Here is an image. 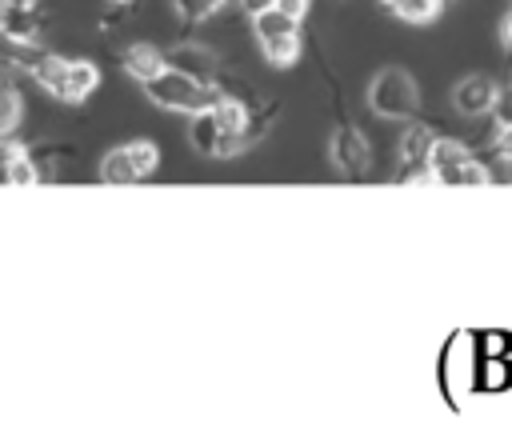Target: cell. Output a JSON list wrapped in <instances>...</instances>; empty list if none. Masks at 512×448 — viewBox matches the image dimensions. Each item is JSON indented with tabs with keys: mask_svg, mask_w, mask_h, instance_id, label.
<instances>
[{
	"mask_svg": "<svg viewBox=\"0 0 512 448\" xmlns=\"http://www.w3.org/2000/svg\"><path fill=\"white\" fill-rule=\"evenodd\" d=\"M28 76L48 96H56L64 104H80L100 88V68L92 60H76V56H60V52H44Z\"/></svg>",
	"mask_w": 512,
	"mask_h": 448,
	"instance_id": "obj_1",
	"label": "cell"
},
{
	"mask_svg": "<svg viewBox=\"0 0 512 448\" xmlns=\"http://www.w3.org/2000/svg\"><path fill=\"white\" fill-rule=\"evenodd\" d=\"M140 88H144V96H148L156 108H168V112H184V116H192V112H204V108H212V104L220 100L216 84L192 80L188 72H176V68H168V64H164L156 76H148Z\"/></svg>",
	"mask_w": 512,
	"mask_h": 448,
	"instance_id": "obj_2",
	"label": "cell"
},
{
	"mask_svg": "<svg viewBox=\"0 0 512 448\" xmlns=\"http://www.w3.org/2000/svg\"><path fill=\"white\" fill-rule=\"evenodd\" d=\"M368 108L380 120H412L420 108V88L412 80V72L404 68H380L368 84Z\"/></svg>",
	"mask_w": 512,
	"mask_h": 448,
	"instance_id": "obj_3",
	"label": "cell"
},
{
	"mask_svg": "<svg viewBox=\"0 0 512 448\" xmlns=\"http://www.w3.org/2000/svg\"><path fill=\"white\" fill-rule=\"evenodd\" d=\"M252 36H256V44H260V52H264L268 64L292 68V64L300 60V48H304V44H300V20L284 16L280 8L256 12V16H252Z\"/></svg>",
	"mask_w": 512,
	"mask_h": 448,
	"instance_id": "obj_4",
	"label": "cell"
},
{
	"mask_svg": "<svg viewBox=\"0 0 512 448\" xmlns=\"http://www.w3.org/2000/svg\"><path fill=\"white\" fill-rule=\"evenodd\" d=\"M328 152H332V168H336L340 180L360 184V180L372 176V144H368V136H364L360 128L340 124V128L332 132V148H328Z\"/></svg>",
	"mask_w": 512,
	"mask_h": 448,
	"instance_id": "obj_5",
	"label": "cell"
},
{
	"mask_svg": "<svg viewBox=\"0 0 512 448\" xmlns=\"http://www.w3.org/2000/svg\"><path fill=\"white\" fill-rule=\"evenodd\" d=\"M164 64L176 72H188L192 80H204V84H212L220 72V56L200 40H180V44L164 48Z\"/></svg>",
	"mask_w": 512,
	"mask_h": 448,
	"instance_id": "obj_6",
	"label": "cell"
},
{
	"mask_svg": "<svg viewBox=\"0 0 512 448\" xmlns=\"http://www.w3.org/2000/svg\"><path fill=\"white\" fill-rule=\"evenodd\" d=\"M188 144H192L200 156H208V160H232V156H236V152H232V140H228V132L216 124L212 108L188 116Z\"/></svg>",
	"mask_w": 512,
	"mask_h": 448,
	"instance_id": "obj_7",
	"label": "cell"
},
{
	"mask_svg": "<svg viewBox=\"0 0 512 448\" xmlns=\"http://www.w3.org/2000/svg\"><path fill=\"white\" fill-rule=\"evenodd\" d=\"M496 88H500V84H496L492 76L472 72V76H464V80L452 88V108H456L460 116H488Z\"/></svg>",
	"mask_w": 512,
	"mask_h": 448,
	"instance_id": "obj_8",
	"label": "cell"
},
{
	"mask_svg": "<svg viewBox=\"0 0 512 448\" xmlns=\"http://www.w3.org/2000/svg\"><path fill=\"white\" fill-rule=\"evenodd\" d=\"M432 140H436L432 124H424V120H412V124L400 132V140H396V156H400V168H428V148H432Z\"/></svg>",
	"mask_w": 512,
	"mask_h": 448,
	"instance_id": "obj_9",
	"label": "cell"
},
{
	"mask_svg": "<svg viewBox=\"0 0 512 448\" xmlns=\"http://www.w3.org/2000/svg\"><path fill=\"white\" fill-rule=\"evenodd\" d=\"M120 68L132 76V80H148V76H156L160 68H164V52L156 48V44H128V48H120Z\"/></svg>",
	"mask_w": 512,
	"mask_h": 448,
	"instance_id": "obj_10",
	"label": "cell"
},
{
	"mask_svg": "<svg viewBox=\"0 0 512 448\" xmlns=\"http://www.w3.org/2000/svg\"><path fill=\"white\" fill-rule=\"evenodd\" d=\"M24 120V96L8 72H0V140H12Z\"/></svg>",
	"mask_w": 512,
	"mask_h": 448,
	"instance_id": "obj_11",
	"label": "cell"
},
{
	"mask_svg": "<svg viewBox=\"0 0 512 448\" xmlns=\"http://www.w3.org/2000/svg\"><path fill=\"white\" fill-rule=\"evenodd\" d=\"M492 180H496V172L480 156H472V160H464V164H456V168L436 176V184H448V188H484Z\"/></svg>",
	"mask_w": 512,
	"mask_h": 448,
	"instance_id": "obj_12",
	"label": "cell"
},
{
	"mask_svg": "<svg viewBox=\"0 0 512 448\" xmlns=\"http://www.w3.org/2000/svg\"><path fill=\"white\" fill-rule=\"evenodd\" d=\"M464 160H472V148H468L464 140L436 136L432 148H428V168H432V176H440V172H448V168H456V164H464Z\"/></svg>",
	"mask_w": 512,
	"mask_h": 448,
	"instance_id": "obj_13",
	"label": "cell"
},
{
	"mask_svg": "<svg viewBox=\"0 0 512 448\" xmlns=\"http://www.w3.org/2000/svg\"><path fill=\"white\" fill-rule=\"evenodd\" d=\"M100 180H104V184H136V180H140V172H136V160H132L128 144H120V148L104 152V160H100Z\"/></svg>",
	"mask_w": 512,
	"mask_h": 448,
	"instance_id": "obj_14",
	"label": "cell"
},
{
	"mask_svg": "<svg viewBox=\"0 0 512 448\" xmlns=\"http://www.w3.org/2000/svg\"><path fill=\"white\" fill-rule=\"evenodd\" d=\"M392 16H400V20H408V24H428V20H436L440 12H444V4L448 0H380Z\"/></svg>",
	"mask_w": 512,
	"mask_h": 448,
	"instance_id": "obj_15",
	"label": "cell"
},
{
	"mask_svg": "<svg viewBox=\"0 0 512 448\" xmlns=\"http://www.w3.org/2000/svg\"><path fill=\"white\" fill-rule=\"evenodd\" d=\"M224 4H228V0H172L176 16H180L184 24H204V20H212Z\"/></svg>",
	"mask_w": 512,
	"mask_h": 448,
	"instance_id": "obj_16",
	"label": "cell"
},
{
	"mask_svg": "<svg viewBox=\"0 0 512 448\" xmlns=\"http://www.w3.org/2000/svg\"><path fill=\"white\" fill-rule=\"evenodd\" d=\"M488 116L496 120V128H508V124H512V84L496 88V96H492V108H488Z\"/></svg>",
	"mask_w": 512,
	"mask_h": 448,
	"instance_id": "obj_17",
	"label": "cell"
},
{
	"mask_svg": "<svg viewBox=\"0 0 512 448\" xmlns=\"http://www.w3.org/2000/svg\"><path fill=\"white\" fill-rule=\"evenodd\" d=\"M272 8H280L284 16H292V20L304 24V16L312 12V0H272Z\"/></svg>",
	"mask_w": 512,
	"mask_h": 448,
	"instance_id": "obj_18",
	"label": "cell"
},
{
	"mask_svg": "<svg viewBox=\"0 0 512 448\" xmlns=\"http://www.w3.org/2000/svg\"><path fill=\"white\" fill-rule=\"evenodd\" d=\"M492 152H496L500 160H512V124H508V128H496V136H492Z\"/></svg>",
	"mask_w": 512,
	"mask_h": 448,
	"instance_id": "obj_19",
	"label": "cell"
},
{
	"mask_svg": "<svg viewBox=\"0 0 512 448\" xmlns=\"http://www.w3.org/2000/svg\"><path fill=\"white\" fill-rule=\"evenodd\" d=\"M496 36H500V44H504V48L512 52V8H508V12L500 16V28H496Z\"/></svg>",
	"mask_w": 512,
	"mask_h": 448,
	"instance_id": "obj_20",
	"label": "cell"
},
{
	"mask_svg": "<svg viewBox=\"0 0 512 448\" xmlns=\"http://www.w3.org/2000/svg\"><path fill=\"white\" fill-rule=\"evenodd\" d=\"M236 4H240V12H244V16H256V12L272 8V0H236Z\"/></svg>",
	"mask_w": 512,
	"mask_h": 448,
	"instance_id": "obj_21",
	"label": "cell"
},
{
	"mask_svg": "<svg viewBox=\"0 0 512 448\" xmlns=\"http://www.w3.org/2000/svg\"><path fill=\"white\" fill-rule=\"evenodd\" d=\"M8 156H12V140H0V184H8Z\"/></svg>",
	"mask_w": 512,
	"mask_h": 448,
	"instance_id": "obj_22",
	"label": "cell"
},
{
	"mask_svg": "<svg viewBox=\"0 0 512 448\" xmlns=\"http://www.w3.org/2000/svg\"><path fill=\"white\" fill-rule=\"evenodd\" d=\"M8 4H16V8H36L40 0H8Z\"/></svg>",
	"mask_w": 512,
	"mask_h": 448,
	"instance_id": "obj_23",
	"label": "cell"
},
{
	"mask_svg": "<svg viewBox=\"0 0 512 448\" xmlns=\"http://www.w3.org/2000/svg\"><path fill=\"white\" fill-rule=\"evenodd\" d=\"M504 164H508V172H504V180H508V184H512V160H504Z\"/></svg>",
	"mask_w": 512,
	"mask_h": 448,
	"instance_id": "obj_24",
	"label": "cell"
},
{
	"mask_svg": "<svg viewBox=\"0 0 512 448\" xmlns=\"http://www.w3.org/2000/svg\"><path fill=\"white\" fill-rule=\"evenodd\" d=\"M0 8H4V0H0Z\"/></svg>",
	"mask_w": 512,
	"mask_h": 448,
	"instance_id": "obj_25",
	"label": "cell"
}]
</instances>
